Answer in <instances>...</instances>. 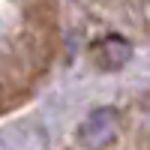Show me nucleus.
I'll use <instances>...</instances> for the list:
<instances>
[{
  "label": "nucleus",
  "mask_w": 150,
  "mask_h": 150,
  "mask_svg": "<svg viewBox=\"0 0 150 150\" xmlns=\"http://www.w3.org/2000/svg\"><path fill=\"white\" fill-rule=\"evenodd\" d=\"M114 138H117V114L111 108L93 111V114L78 126V141L84 147H90V150L105 147L108 141H114Z\"/></svg>",
  "instance_id": "nucleus-1"
},
{
  "label": "nucleus",
  "mask_w": 150,
  "mask_h": 150,
  "mask_svg": "<svg viewBox=\"0 0 150 150\" xmlns=\"http://www.w3.org/2000/svg\"><path fill=\"white\" fill-rule=\"evenodd\" d=\"M96 60L102 63L105 69H117L129 60V45L120 39V36H108L105 42H99L96 48Z\"/></svg>",
  "instance_id": "nucleus-2"
}]
</instances>
